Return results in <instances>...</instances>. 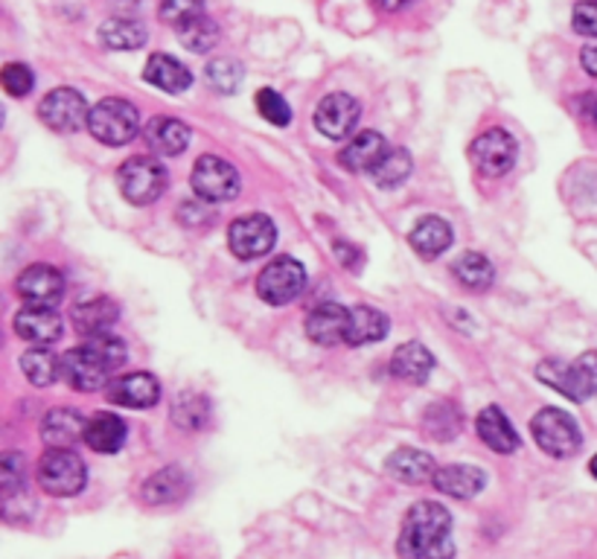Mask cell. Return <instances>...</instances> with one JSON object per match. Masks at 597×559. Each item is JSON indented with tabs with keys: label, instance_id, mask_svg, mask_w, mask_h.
Wrapping results in <instances>:
<instances>
[{
	"label": "cell",
	"instance_id": "cell-1",
	"mask_svg": "<svg viewBox=\"0 0 597 559\" xmlns=\"http://www.w3.org/2000/svg\"><path fill=\"white\" fill-rule=\"evenodd\" d=\"M399 559H454L452 513L438 502H417L402 519Z\"/></svg>",
	"mask_w": 597,
	"mask_h": 559
},
{
	"label": "cell",
	"instance_id": "cell-2",
	"mask_svg": "<svg viewBox=\"0 0 597 559\" xmlns=\"http://www.w3.org/2000/svg\"><path fill=\"white\" fill-rule=\"evenodd\" d=\"M126 344L119 338H88L62 356V376L76 391H103L117 379V370L126 365Z\"/></svg>",
	"mask_w": 597,
	"mask_h": 559
},
{
	"label": "cell",
	"instance_id": "cell-3",
	"mask_svg": "<svg viewBox=\"0 0 597 559\" xmlns=\"http://www.w3.org/2000/svg\"><path fill=\"white\" fill-rule=\"evenodd\" d=\"M536 376H540V382L559 391L572 402L591 400V397H597V350L583 352L580 359L574 361H540Z\"/></svg>",
	"mask_w": 597,
	"mask_h": 559
},
{
	"label": "cell",
	"instance_id": "cell-4",
	"mask_svg": "<svg viewBox=\"0 0 597 559\" xmlns=\"http://www.w3.org/2000/svg\"><path fill=\"white\" fill-rule=\"evenodd\" d=\"M88 131L105 146H126L140 135V112L128 99L108 96L91 108Z\"/></svg>",
	"mask_w": 597,
	"mask_h": 559
},
{
	"label": "cell",
	"instance_id": "cell-5",
	"mask_svg": "<svg viewBox=\"0 0 597 559\" xmlns=\"http://www.w3.org/2000/svg\"><path fill=\"white\" fill-rule=\"evenodd\" d=\"M88 484V470L73 449H48L39 461V487L48 496H80Z\"/></svg>",
	"mask_w": 597,
	"mask_h": 559
},
{
	"label": "cell",
	"instance_id": "cell-6",
	"mask_svg": "<svg viewBox=\"0 0 597 559\" xmlns=\"http://www.w3.org/2000/svg\"><path fill=\"white\" fill-rule=\"evenodd\" d=\"M117 184L123 199L128 204H151L164 196L169 184L167 167L160 164L158 158H149V155H137V158H128L117 172Z\"/></svg>",
	"mask_w": 597,
	"mask_h": 559
},
{
	"label": "cell",
	"instance_id": "cell-7",
	"mask_svg": "<svg viewBox=\"0 0 597 559\" xmlns=\"http://www.w3.org/2000/svg\"><path fill=\"white\" fill-rule=\"evenodd\" d=\"M531 434L540 443V449L551 457H572L583 446L580 425L572 414L559 408H542L531 420Z\"/></svg>",
	"mask_w": 597,
	"mask_h": 559
},
{
	"label": "cell",
	"instance_id": "cell-8",
	"mask_svg": "<svg viewBox=\"0 0 597 559\" xmlns=\"http://www.w3.org/2000/svg\"><path fill=\"white\" fill-rule=\"evenodd\" d=\"M306 288V268L292 256H277L256 277V295L269 306H286Z\"/></svg>",
	"mask_w": 597,
	"mask_h": 559
},
{
	"label": "cell",
	"instance_id": "cell-9",
	"mask_svg": "<svg viewBox=\"0 0 597 559\" xmlns=\"http://www.w3.org/2000/svg\"><path fill=\"white\" fill-rule=\"evenodd\" d=\"M519 146L510 131L504 128H490L484 135H478L470 146L472 167L484 178H502L507 176L513 164H516Z\"/></svg>",
	"mask_w": 597,
	"mask_h": 559
},
{
	"label": "cell",
	"instance_id": "cell-10",
	"mask_svg": "<svg viewBox=\"0 0 597 559\" xmlns=\"http://www.w3.org/2000/svg\"><path fill=\"white\" fill-rule=\"evenodd\" d=\"M192 190L208 204H222L239 196V172L219 155H205L192 169Z\"/></svg>",
	"mask_w": 597,
	"mask_h": 559
},
{
	"label": "cell",
	"instance_id": "cell-11",
	"mask_svg": "<svg viewBox=\"0 0 597 559\" xmlns=\"http://www.w3.org/2000/svg\"><path fill=\"white\" fill-rule=\"evenodd\" d=\"M39 117L44 126L59 131V135H73V131H80L82 126H88L91 108L80 91L56 88L41 99Z\"/></svg>",
	"mask_w": 597,
	"mask_h": 559
},
{
	"label": "cell",
	"instance_id": "cell-12",
	"mask_svg": "<svg viewBox=\"0 0 597 559\" xmlns=\"http://www.w3.org/2000/svg\"><path fill=\"white\" fill-rule=\"evenodd\" d=\"M277 242V228L263 213H251V217H242L228 228V249L233 251V256L239 260H256V256H265Z\"/></svg>",
	"mask_w": 597,
	"mask_h": 559
},
{
	"label": "cell",
	"instance_id": "cell-13",
	"mask_svg": "<svg viewBox=\"0 0 597 559\" xmlns=\"http://www.w3.org/2000/svg\"><path fill=\"white\" fill-rule=\"evenodd\" d=\"M362 117V105L350 94L324 96L315 108V128L329 140H347Z\"/></svg>",
	"mask_w": 597,
	"mask_h": 559
},
{
	"label": "cell",
	"instance_id": "cell-14",
	"mask_svg": "<svg viewBox=\"0 0 597 559\" xmlns=\"http://www.w3.org/2000/svg\"><path fill=\"white\" fill-rule=\"evenodd\" d=\"M15 288L18 295L27 300V306H50V309H56V304L64 297V277L53 265L39 263L21 272Z\"/></svg>",
	"mask_w": 597,
	"mask_h": 559
},
{
	"label": "cell",
	"instance_id": "cell-15",
	"mask_svg": "<svg viewBox=\"0 0 597 559\" xmlns=\"http://www.w3.org/2000/svg\"><path fill=\"white\" fill-rule=\"evenodd\" d=\"M119 320V306L112 297H91L73 306L71 324L82 338L112 336V327Z\"/></svg>",
	"mask_w": 597,
	"mask_h": 559
},
{
	"label": "cell",
	"instance_id": "cell-16",
	"mask_svg": "<svg viewBox=\"0 0 597 559\" xmlns=\"http://www.w3.org/2000/svg\"><path fill=\"white\" fill-rule=\"evenodd\" d=\"M347 329H350V309L338 304H321L310 312L306 318V336L318 347H335L347 344Z\"/></svg>",
	"mask_w": 597,
	"mask_h": 559
},
{
	"label": "cell",
	"instance_id": "cell-17",
	"mask_svg": "<svg viewBox=\"0 0 597 559\" xmlns=\"http://www.w3.org/2000/svg\"><path fill=\"white\" fill-rule=\"evenodd\" d=\"M108 400L123 408H151L160 400V382L151 373H123L108 384Z\"/></svg>",
	"mask_w": 597,
	"mask_h": 559
},
{
	"label": "cell",
	"instance_id": "cell-18",
	"mask_svg": "<svg viewBox=\"0 0 597 559\" xmlns=\"http://www.w3.org/2000/svg\"><path fill=\"white\" fill-rule=\"evenodd\" d=\"M62 315L50 306H24L15 315V333L35 347H50L62 338Z\"/></svg>",
	"mask_w": 597,
	"mask_h": 559
},
{
	"label": "cell",
	"instance_id": "cell-19",
	"mask_svg": "<svg viewBox=\"0 0 597 559\" xmlns=\"http://www.w3.org/2000/svg\"><path fill=\"white\" fill-rule=\"evenodd\" d=\"M85 425L88 420L76 408H53L41 420V440L50 449H73V443L85 440Z\"/></svg>",
	"mask_w": 597,
	"mask_h": 559
},
{
	"label": "cell",
	"instance_id": "cell-20",
	"mask_svg": "<svg viewBox=\"0 0 597 559\" xmlns=\"http://www.w3.org/2000/svg\"><path fill=\"white\" fill-rule=\"evenodd\" d=\"M146 146L160 158H176L190 146V128L176 117H151L144 128Z\"/></svg>",
	"mask_w": 597,
	"mask_h": 559
},
{
	"label": "cell",
	"instance_id": "cell-21",
	"mask_svg": "<svg viewBox=\"0 0 597 559\" xmlns=\"http://www.w3.org/2000/svg\"><path fill=\"white\" fill-rule=\"evenodd\" d=\"M385 470H388L390 478L402 481V484H426V481H434V472L440 466L434 464V457L429 452L406 446L390 452L388 461H385Z\"/></svg>",
	"mask_w": 597,
	"mask_h": 559
},
{
	"label": "cell",
	"instance_id": "cell-22",
	"mask_svg": "<svg viewBox=\"0 0 597 559\" xmlns=\"http://www.w3.org/2000/svg\"><path fill=\"white\" fill-rule=\"evenodd\" d=\"M434 487L443 493V496L452 498H475L481 489L486 487V472L478 470V466H467V464H449L440 466L434 472Z\"/></svg>",
	"mask_w": 597,
	"mask_h": 559
},
{
	"label": "cell",
	"instance_id": "cell-23",
	"mask_svg": "<svg viewBox=\"0 0 597 559\" xmlns=\"http://www.w3.org/2000/svg\"><path fill=\"white\" fill-rule=\"evenodd\" d=\"M475 432L478 437L484 440L486 446L493 449V452H499V455H510V452H516L519 449L516 429H513V423H510L507 414H504L499 405L484 408V411L478 414Z\"/></svg>",
	"mask_w": 597,
	"mask_h": 559
},
{
	"label": "cell",
	"instance_id": "cell-24",
	"mask_svg": "<svg viewBox=\"0 0 597 559\" xmlns=\"http://www.w3.org/2000/svg\"><path fill=\"white\" fill-rule=\"evenodd\" d=\"M128 437L126 423L119 420L112 411H96L85 425V446L100 452V455H114L123 449Z\"/></svg>",
	"mask_w": 597,
	"mask_h": 559
},
{
	"label": "cell",
	"instance_id": "cell-25",
	"mask_svg": "<svg viewBox=\"0 0 597 559\" xmlns=\"http://www.w3.org/2000/svg\"><path fill=\"white\" fill-rule=\"evenodd\" d=\"M434 370V356L420 341H406L390 359V373L408 384H422Z\"/></svg>",
	"mask_w": 597,
	"mask_h": 559
},
{
	"label": "cell",
	"instance_id": "cell-26",
	"mask_svg": "<svg viewBox=\"0 0 597 559\" xmlns=\"http://www.w3.org/2000/svg\"><path fill=\"white\" fill-rule=\"evenodd\" d=\"M144 80L149 82V85H155L158 91H167V94H184V91L192 85V73L187 71L176 56L155 53V56H149V62H146Z\"/></svg>",
	"mask_w": 597,
	"mask_h": 559
},
{
	"label": "cell",
	"instance_id": "cell-27",
	"mask_svg": "<svg viewBox=\"0 0 597 559\" xmlns=\"http://www.w3.org/2000/svg\"><path fill=\"white\" fill-rule=\"evenodd\" d=\"M385 152L388 149H385V137L379 131H362V135L350 137V144L338 152V164L350 172H370Z\"/></svg>",
	"mask_w": 597,
	"mask_h": 559
},
{
	"label": "cell",
	"instance_id": "cell-28",
	"mask_svg": "<svg viewBox=\"0 0 597 559\" xmlns=\"http://www.w3.org/2000/svg\"><path fill=\"white\" fill-rule=\"evenodd\" d=\"M452 240H454L452 224L443 222L440 217L420 219V222L415 224V231L408 233L411 249H415L420 256H426V260H434L438 254H443V251L452 245Z\"/></svg>",
	"mask_w": 597,
	"mask_h": 559
},
{
	"label": "cell",
	"instance_id": "cell-29",
	"mask_svg": "<svg viewBox=\"0 0 597 559\" xmlns=\"http://www.w3.org/2000/svg\"><path fill=\"white\" fill-rule=\"evenodd\" d=\"M390 320L385 312L374 309V306H356L350 309V329H347V344L350 347H362V344L383 341L388 336Z\"/></svg>",
	"mask_w": 597,
	"mask_h": 559
},
{
	"label": "cell",
	"instance_id": "cell-30",
	"mask_svg": "<svg viewBox=\"0 0 597 559\" xmlns=\"http://www.w3.org/2000/svg\"><path fill=\"white\" fill-rule=\"evenodd\" d=\"M190 487V478L184 475L178 466H167V470L155 472L149 481L144 484V502L151 504V507H160V504H172L187 493Z\"/></svg>",
	"mask_w": 597,
	"mask_h": 559
},
{
	"label": "cell",
	"instance_id": "cell-31",
	"mask_svg": "<svg viewBox=\"0 0 597 559\" xmlns=\"http://www.w3.org/2000/svg\"><path fill=\"white\" fill-rule=\"evenodd\" d=\"M452 274L470 292H486L495 280L493 263L484 254H478V251H467V254L458 256L452 263Z\"/></svg>",
	"mask_w": 597,
	"mask_h": 559
},
{
	"label": "cell",
	"instance_id": "cell-32",
	"mask_svg": "<svg viewBox=\"0 0 597 559\" xmlns=\"http://www.w3.org/2000/svg\"><path fill=\"white\" fill-rule=\"evenodd\" d=\"M146 27L132 21V18H108L100 27V41L108 50H137L146 44Z\"/></svg>",
	"mask_w": 597,
	"mask_h": 559
},
{
	"label": "cell",
	"instance_id": "cell-33",
	"mask_svg": "<svg viewBox=\"0 0 597 559\" xmlns=\"http://www.w3.org/2000/svg\"><path fill=\"white\" fill-rule=\"evenodd\" d=\"M21 368H24L27 379H30L35 388H48L59 379L62 373V359L50 347H35V350H27L24 359H21Z\"/></svg>",
	"mask_w": 597,
	"mask_h": 559
},
{
	"label": "cell",
	"instance_id": "cell-34",
	"mask_svg": "<svg viewBox=\"0 0 597 559\" xmlns=\"http://www.w3.org/2000/svg\"><path fill=\"white\" fill-rule=\"evenodd\" d=\"M422 425H426V432H429L431 437L447 443V440L458 437V432L463 429L461 408L454 405V402H434V405L426 411V416H422Z\"/></svg>",
	"mask_w": 597,
	"mask_h": 559
},
{
	"label": "cell",
	"instance_id": "cell-35",
	"mask_svg": "<svg viewBox=\"0 0 597 559\" xmlns=\"http://www.w3.org/2000/svg\"><path fill=\"white\" fill-rule=\"evenodd\" d=\"M370 176L383 190H394L411 176V155L406 149H388V152L379 158L374 169H370Z\"/></svg>",
	"mask_w": 597,
	"mask_h": 559
},
{
	"label": "cell",
	"instance_id": "cell-36",
	"mask_svg": "<svg viewBox=\"0 0 597 559\" xmlns=\"http://www.w3.org/2000/svg\"><path fill=\"white\" fill-rule=\"evenodd\" d=\"M178 41L187 50H192V53H208V50L219 44V24H216L213 18L201 15L199 21H192V24L178 30Z\"/></svg>",
	"mask_w": 597,
	"mask_h": 559
},
{
	"label": "cell",
	"instance_id": "cell-37",
	"mask_svg": "<svg viewBox=\"0 0 597 559\" xmlns=\"http://www.w3.org/2000/svg\"><path fill=\"white\" fill-rule=\"evenodd\" d=\"M242 76H245V71H242V64L233 62V59H213V62L205 67L208 85L222 96L233 94V91L242 85Z\"/></svg>",
	"mask_w": 597,
	"mask_h": 559
},
{
	"label": "cell",
	"instance_id": "cell-38",
	"mask_svg": "<svg viewBox=\"0 0 597 559\" xmlns=\"http://www.w3.org/2000/svg\"><path fill=\"white\" fill-rule=\"evenodd\" d=\"M158 15L164 24H169L172 30H181V27L192 24L205 15V0H160Z\"/></svg>",
	"mask_w": 597,
	"mask_h": 559
},
{
	"label": "cell",
	"instance_id": "cell-39",
	"mask_svg": "<svg viewBox=\"0 0 597 559\" xmlns=\"http://www.w3.org/2000/svg\"><path fill=\"white\" fill-rule=\"evenodd\" d=\"M0 487H3V502H12L18 493L27 489V464L24 455L7 452L0 457Z\"/></svg>",
	"mask_w": 597,
	"mask_h": 559
},
{
	"label": "cell",
	"instance_id": "cell-40",
	"mask_svg": "<svg viewBox=\"0 0 597 559\" xmlns=\"http://www.w3.org/2000/svg\"><path fill=\"white\" fill-rule=\"evenodd\" d=\"M172 416H176V423L181 429H201V425L208 423L210 405L201 393H184L181 400L176 402V408H172Z\"/></svg>",
	"mask_w": 597,
	"mask_h": 559
},
{
	"label": "cell",
	"instance_id": "cell-41",
	"mask_svg": "<svg viewBox=\"0 0 597 559\" xmlns=\"http://www.w3.org/2000/svg\"><path fill=\"white\" fill-rule=\"evenodd\" d=\"M254 103H256V112H260V117H265L271 126L283 128L292 123V108H289L286 99H283V96H280L274 88L256 91Z\"/></svg>",
	"mask_w": 597,
	"mask_h": 559
},
{
	"label": "cell",
	"instance_id": "cell-42",
	"mask_svg": "<svg viewBox=\"0 0 597 559\" xmlns=\"http://www.w3.org/2000/svg\"><path fill=\"white\" fill-rule=\"evenodd\" d=\"M0 82H3V91H7L9 96H27L32 91V85H35V76H32L27 64L9 62L7 67H3V73H0Z\"/></svg>",
	"mask_w": 597,
	"mask_h": 559
},
{
	"label": "cell",
	"instance_id": "cell-43",
	"mask_svg": "<svg viewBox=\"0 0 597 559\" xmlns=\"http://www.w3.org/2000/svg\"><path fill=\"white\" fill-rule=\"evenodd\" d=\"M572 24L580 35L597 39V0H580L572 12Z\"/></svg>",
	"mask_w": 597,
	"mask_h": 559
},
{
	"label": "cell",
	"instance_id": "cell-44",
	"mask_svg": "<svg viewBox=\"0 0 597 559\" xmlns=\"http://www.w3.org/2000/svg\"><path fill=\"white\" fill-rule=\"evenodd\" d=\"M580 64H583V71L597 80V41H595V44H589V48H583Z\"/></svg>",
	"mask_w": 597,
	"mask_h": 559
},
{
	"label": "cell",
	"instance_id": "cell-45",
	"mask_svg": "<svg viewBox=\"0 0 597 559\" xmlns=\"http://www.w3.org/2000/svg\"><path fill=\"white\" fill-rule=\"evenodd\" d=\"M374 3L383 9V12H402V9L411 7L415 0H374Z\"/></svg>",
	"mask_w": 597,
	"mask_h": 559
},
{
	"label": "cell",
	"instance_id": "cell-46",
	"mask_svg": "<svg viewBox=\"0 0 597 559\" xmlns=\"http://www.w3.org/2000/svg\"><path fill=\"white\" fill-rule=\"evenodd\" d=\"M589 472H591V475H595V478H597V455L591 457V461H589Z\"/></svg>",
	"mask_w": 597,
	"mask_h": 559
},
{
	"label": "cell",
	"instance_id": "cell-47",
	"mask_svg": "<svg viewBox=\"0 0 597 559\" xmlns=\"http://www.w3.org/2000/svg\"><path fill=\"white\" fill-rule=\"evenodd\" d=\"M591 123L597 126V99H595V105H591Z\"/></svg>",
	"mask_w": 597,
	"mask_h": 559
}]
</instances>
